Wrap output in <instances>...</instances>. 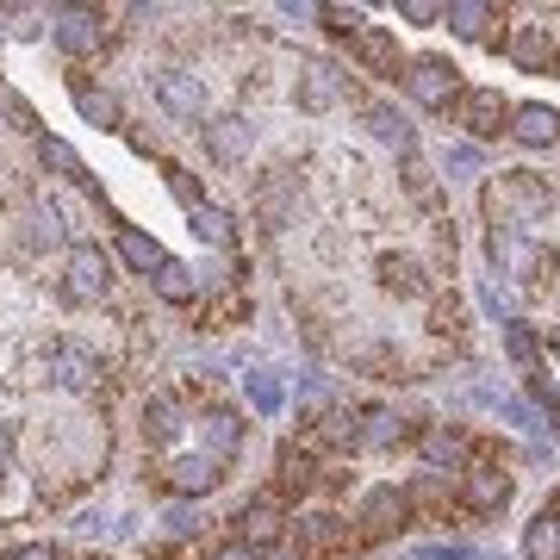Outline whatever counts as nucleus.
I'll list each match as a JSON object with an SVG mask.
<instances>
[{
	"instance_id": "nucleus-27",
	"label": "nucleus",
	"mask_w": 560,
	"mask_h": 560,
	"mask_svg": "<svg viewBox=\"0 0 560 560\" xmlns=\"http://www.w3.org/2000/svg\"><path fill=\"white\" fill-rule=\"evenodd\" d=\"M300 541L318 548V555H337L342 541H349V523H342L337 511H312V517H300Z\"/></svg>"
},
{
	"instance_id": "nucleus-20",
	"label": "nucleus",
	"mask_w": 560,
	"mask_h": 560,
	"mask_svg": "<svg viewBox=\"0 0 560 560\" xmlns=\"http://www.w3.org/2000/svg\"><path fill=\"white\" fill-rule=\"evenodd\" d=\"M361 125H368V131H374L381 143H399L405 156L418 150V131L405 125V113H399V106H386V101H368V106H361Z\"/></svg>"
},
{
	"instance_id": "nucleus-11",
	"label": "nucleus",
	"mask_w": 560,
	"mask_h": 560,
	"mask_svg": "<svg viewBox=\"0 0 560 560\" xmlns=\"http://www.w3.org/2000/svg\"><path fill=\"white\" fill-rule=\"evenodd\" d=\"M349 94V75H342L330 57H312L305 62V75H300V106L305 113H330V106Z\"/></svg>"
},
{
	"instance_id": "nucleus-13",
	"label": "nucleus",
	"mask_w": 560,
	"mask_h": 560,
	"mask_svg": "<svg viewBox=\"0 0 560 560\" xmlns=\"http://www.w3.org/2000/svg\"><path fill=\"white\" fill-rule=\"evenodd\" d=\"M200 448H206L212 460H219V467L243 448V418L231 411V405H212V411L200 418Z\"/></svg>"
},
{
	"instance_id": "nucleus-43",
	"label": "nucleus",
	"mask_w": 560,
	"mask_h": 560,
	"mask_svg": "<svg viewBox=\"0 0 560 560\" xmlns=\"http://www.w3.org/2000/svg\"><path fill=\"white\" fill-rule=\"evenodd\" d=\"M405 187H411L418 200H430V187H436V180H430V168H423V162H418V150L405 156Z\"/></svg>"
},
{
	"instance_id": "nucleus-29",
	"label": "nucleus",
	"mask_w": 560,
	"mask_h": 560,
	"mask_svg": "<svg viewBox=\"0 0 560 560\" xmlns=\"http://www.w3.org/2000/svg\"><path fill=\"white\" fill-rule=\"evenodd\" d=\"M381 287L399 293V300H423V293H430V280H423V268L411 256H386L381 261Z\"/></svg>"
},
{
	"instance_id": "nucleus-25",
	"label": "nucleus",
	"mask_w": 560,
	"mask_h": 560,
	"mask_svg": "<svg viewBox=\"0 0 560 560\" xmlns=\"http://www.w3.org/2000/svg\"><path fill=\"white\" fill-rule=\"evenodd\" d=\"M175 436H180V405L168 399V393H156V399L143 405V442H150V448H168Z\"/></svg>"
},
{
	"instance_id": "nucleus-41",
	"label": "nucleus",
	"mask_w": 560,
	"mask_h": 560,
	"mask_svg": "<svg viewBox=\"0 0 560 560\" xmlns=\"http://www.w3.org/2000/svg\"><path fill=\"white\" fill-rule=\"evenodd\" d=\"M324 436L342 442V448H355V411H337V405H330V411H324Z\"/></svg>"
},
{
	"instance_id": "nucleus-10",
	"label": "nucleus",
	"mask_w": 560,
	"mask_h": 560,
	"mask_svg": "<svg viewBox=\"0 0 560 560\" xmlns=\"http://www.w3.org/2000/svg\"><path fill=\"white\" fill-rule=\"evenodd\" d=\"M50 381L62 393H94L101 386V355L88 349V342H57L50 349Z\"/></svg>"
},
{
	"instance_id": "nucleus-2",
	"label": "nucleus",
	"mask_w": 560,
	"mask_h": 560,
	"mask_svg": "<svg viewBox=\"0 0 560 560\" xmlns=\"http://www.w3.org/2000/svg\"><path fill=\"white\" fill-rule=\"evenodd\" d=\"M399 81H405V94H411L423 113H448L455 94H460V69L448 57H411L399 69Z\"/></svg>"
},
{
	"instance_id": "nucleus-14",
	"label": "nucleus",
	"mask_w": 560,
	"mask_h": 560,
	"mask_svg": "<svg viewBox=\"0 0 560 560\" xmlns=\"http://www.w3.org/2000/svg\"><path fill=\"white\" fill-rule=\"evenodd\" d=\"M399 442H405L399 411H386V405H368V411H355V448H368V455H386V448H399Z\"/></svg>"
},
{
	"instance_id": "nucleus-44",
	"label": "nucleus",
	"mask_w": 560,
	"mask_h": 560,
	"mask_svg": "<svg viewBox=\"0 0 560 560\" xmlns=\"http://www.w3.org/2000/svg\"><path fill=\"white\" fill-rule=\"evenodd\" d=\"M162 523H168L175 536H194V529H206V517H200V511H194V504H175V511H168V517H162Z\"/></svg>"
},
{
	"instance_id": "nucleus-37",
	"label": "nucleus",
	"mask_w": 560,
	"mask_h": 560,
	"mask_svg": "<svg viewBox=\"0 0 560 560\" xmlns=\"http://www.w3.org/2000/svg\"><path fill=\"white\" fill-rule=\"evenodd\" d=\"M0 113L20 125V131H38V113H32V101H25L20 88H7V81H0Z\"/></svg>"
},
{
	"instance_id": "nucleus-21",
	"label": "nucleus",
	"mask_w": 560,
	"mask_h": 560,
	"mask_svg": "<svg viewBox=\"0 0 560 560\" xmlns=\"http://www.w3.org/2000/svg\"><path fill=\"white\" fill-rule=\"evenodd\" d=\"M355 57L368 62L374 75H399V69H405V62H399V38H393V32H381V25H361Z\"/></svg>"
},
{
	"instance_id": "nucleus-5",
	"label": "nucleus",
	"mask_w": 560,
	"mask_h": 560,
	"mask_svg": "<svg viewBox=\"0 0 560 560\" xmlns=\"http://www.w3.org/2000/svg\"><path fill=\"white\" fill-rule=\"evenodd\" d=\"M455 125L467 138H499L504 125H511V101H504L499 88H460L455 94Z\"/></svg>"
},
{
	"instance_id": "nucleus-9",
	"label": "nucleus",
	"mask_w": 560,
	"mask_h": 560,
	"mask_svg": "<svg viewBox=\"0 0 560 560\" xmlns=\"http://www.w3.org/2000/svg\"><path fill=\"white\" fill-rule=\"evenodd\" d=\"M57 44H62V57H94L106 44L101 7H57Z\"/></svg>"
},
{
	"instance_id": "nucleus-40",
	"label": "nucleus",
	"mask_w": 560,
	"mask_h": 560,
	"mask_svg": "<svg viewBox=\"0 0 560 560\" xmlns=\"http://www.w3.org/2000/svg\"><path fill=\"white\" fill-rule=\"evenodd\" d=\"M162 175H168V194H175V200L187 206V212H194V206H200V180L187 175V168H180V162H168V168H162Z\"/></svg>"
},
{
	"instance_id": "nucleus-3",
	"label": "nucleus",
	"mask_w": 560,
	"mask_h": 560,
	"mask_svg": "<svg viewBox=\"0 0 560 560\" xmlns=\"http://www.w3.org/2000/svg\"><path fill=\"white\" fill-rule=\"evenodd\" d=\"M486 256H492V268H504V275L523 280V287H536L541 275H555V249L529 243V231H492V237H486Z\"/></svg>"
},
{
	"instance_id": "nucleus-1",
	"label": "nucleus",
	"mask_w": 560,
	"mask_h": 560,
	"mask_svg": "<svg viewBox=\"0 0 560 560\" xmlns=\"http://www.w3.org/2000/svg\"><path fill=\"white\" fill-rule=\"evenodd\" d=\"M486 212H492V231H529V224L541 219V212H548V187H541L536 175H499V187H492V194H486Z\"/></svg>"
},
{
	"instance_id": "nucleus-28",
	"label": "nucleus",
	"mask_w": 560,
	"mask_h": 560,
	"mask_svg": "<svg viewBox=\"0 0 560 560\" xmlns=\"http://www.w3.org/2000/svg\"><path fill=\"white\" fill-rule=\"evenodd\" d=\"M75 113L88 125H101V131H113V125L125 119L119 113V94H106V88H94V81H75Z\"/></svg>"
},
{
	"instance_id": "nucleus-48",
	"label": "nucleus",
	"mask_w": 560,
	"mask_h": 560,
	"mask_svg": "<svg viewBox=\"0 0 560 560\" xmlns=\"http://www.w3.org/2000/svg\"><path fill=\"white\" fill-rule=\"evenodd\" d=\"M13 460V436H7V423H0V467Z\"/></svg>"
},
{
	"instance_id": "nucleus-8",
	"label": "nucleus",
	"mask_w": 560,
	"mask_h": 560,
	"mask_svg": "<svg viewBox=\"0 0 560 560\" xmlns=\"http://www.w3.org/2000/svg\"><path fill=\"white\" fill-rule=\"evenodd\" d=\"M156 101H162V113H168V119L200 125L206 119V81L187 75V69H162V75H156Z\"/></svg>"
},
{
	"instance_id": "nucleus-17",
	"label": "nucleus",
	"mask_w": 560,
	"mask_h": 560,
	"mask_svg": "<svg viewBox=\"0 0 560 560\" xmlns=\"http://www.w3.org/2000/svg\"><path fill=\"white\" fill-rule=\"evenodd\" d=\"M219 480H224V467H219L212 455H180V460H168V486H175L180 499H206Z\"/></svg>"
},
{
	"instance_id": "nucleus-7",
	"label": "nucleus",
	"mask_w": 560,
	"mask_h": 560,
	"mask_svg": "<svg viewBox=\"0 0 560 560\" xmlns=\"http://www.w3.org/2000/svg\"><path fill=\"white\" fill-rule=\"evenodd\" d=\"M355 523H361V536H368V541L393 536L399 523H411V492H399V486H368V492H361Z\"/></svg>"
},
{
	"instance_id": "nucleus-4",
	"label": "nucleus",
	"mask_w": 560,
	"mask_h": 560,
	"mask_svg": "<svg viewBox=\"0 0 560 560\" xmlns=\"http://www.w3.org/2000/svg\"><path fill=\"white\" fill-rule=\"evenodd\" d=\"M106 287H113V256L94 249V243L69 249V268H62V300H69V305H101Z\"/></svg>"
},
{
	"instance_id": "nucleus-34",
	"label": "nucleus",
	"mask_w": 560,
	"mask_h": 560,
	"mask_svg": "<svg viewBox=\"0 0 560 560\" xmlns=\"http://www.w3.org/2000/svg\"><path fill=\"white\" fill-rule=\"evenodd\" d=\"M243 386H249V405H256L261 418H275L280 405H287V393H280L275 374H243Z\"/></svg>"
},
{
	"instance_id": "nucleus-36",
	"label": "nucleus",
	"mask_w": 560,
	"mask_h": 560,
	"mask_svg": "<svg viewBox=\"0 0 560 560\" xmlns=\"http://www.w3.org/2000/svg\"><path fill=\"white\" fill-rule=\"evenodd\" d=\"M318 20H324V32H337V38H349V44H355L361 25H368L355 7H318Z\"/></svg>"
},
{
	"instance_id": "nucleus-24",
	"label": "nucleus",
	"mask_w": 560,
	"mask_h": 560,
	"mask_svg": "<svg viewBox=\"0 0 560 560\" xmlns=\"http://www.w3.org/2000/svg\"><path fill=\"white\" fill-rule=\"evenodd\" d=\"M187 231H194L200 243H219V249H231V243H237V219H231L224 206H212V200H200L194 212H187Z\"/></svg>"
},
{
	"instance_id": "nucleus-46",
	"label": "nucleus",
	"mask_w": 560,
	"mask_h": 560,
	"mask_svg": "<svg viewBox=\"0 0 560 560\" xmlns=\"http://www.w3.org/2000/svg\"><path fill=\"white\" fill-rule=\"evenodd\" d=\"M7 560H57V548H44V541H25V548H13Z\"/></svg>"
},
{
	"instance_id": "nucleus-26",
	"label": "nucleus",
	"mask_w": 560,
	"mask_h": 560,
	"mask_svg": "<svg viewBox=\"0 0 560 560\" xmlns=\"http://www.w3.org/2000/svg\"><path fill=\"white\" fill-rule=\"evenodd\" d=\"M119 261L131 268V275H156L162 261H168V249H162L156 237H143V231H131V224H125V231H119Z\"/></svg>"
},
{
	"instance_id": "nucleus-19",
	"label": "nucleus",
	"mask_w": 560,
	"mask_h": 560,
	"mask_svg": "<svg viewBox=\"0 0 560 560\" xmlns=\"http://www.w3.org/2000/svg\"><path fill=\"white\" fill-rule=\"evenodd\" d=\"M249 138H256V131H249V119H237V113L206 119V150H212L219 162H243L249 156Z\"/></svg>"
},
{
	"instance_id": "nucleus-16",
	"label": "nucleus",
	"mask_w": 560,
	"mask_h": 560,
	"mask_svg": "<svg viewBox=\"0 0 560 560\" xmlns=\"http://www.w3.org/2000/svg\"><path fill=\"white\" fill-rule=\"evenodd\" d=\"M504 57L517 62V69H529V75H541V69L555 62V32H548V25H517V32L504 38Z\"/></svg>"
},
{
	"instance_id": "nucleus-33",
	"label": "nucleus",
	"mask_w": 560,
	"mask_h": 560,
	"mask_svg": "<svg viewBox=\"0 0 560 560\" xmlns=\"http://www.w3.org/2000/svg\"><path fill=\"white\" fill-rule=\"evenodd\" d=\"M312 480H318V467H312V455H300V448H287V455H280V492H312Z\"/></svg>"
},
{
	"instance_id": "nucleus-38",
	"label": "nucleus",
	"mask_w": 560,
	"mask_h": 560,
	"mask_svg": "<svg viewBox=\"0 0 560 560\" xmlns=\"http://www.w3.org/2000/svg\"><path fill=\"white\" fill-rule=\"evenodd\" d=\"M411 560H486V555L467 548V541H423V548H411Z\"/></svg>"
},
{
	"instance_id": "nucleus-22",
	"label": "nucleus",
	"mask_w": 560,
	"mask_h": 560,
	"mask_svg": "<svg viewBox=\"0 0 560 560\" xmlns=\"http://www.w3.org/2000/svg\"><path fill=\"white\" fill-rule=\"evenodd\" d=\"M150 287H156V300H168V305H194L200 300V275H194L187 261H175V256L150 275Z\"/></svg>"
},
{
	"instance_id": "nucleus-35",
	"label": "nucleus",
	"mask_w": 560,
	"mask_h": 560,
	"mask_svg": "<svg viewBox=\"0 0 560 560\" xmlns=\"http://www.w3.org/2000/svg\"><path fill=\"white\" fill-rule=\"evenodd\" d=\"M57 237H62L57 206H50V212H32V219H25V231H20V243H25V249H50Z\"/></svg>"
},
{
	"instance_id": "nucleus-39",
	"label": "nucleus",
	"mask_w": 560,
	"mask_h": 560,
	"mask_svg": "<svg viewBox=\"0 0 560 560\" xmlns=\"http://www.w3.org/2000/svg\"><path fill=\"white\" fill-rule=\"evenodd\" d=\"M504 349H511V361H523V368L536 374V337H529V330H523L517 318L504 324Z\"/></svg>"
},
{
	"instance_id": "nucleus-15",
	"label": "nucleus",
	"mask_w": 560,
	"mask_h": 560,
	"mask_svg": "<svg viewBox=\"0 0 560 560\" xmlns=\"http://www.w3.org/2000/svg\"><path fill=\"white\" fill-rule=\"evenodd\" d=\"M418 455L430 474H448V467H460L467 460V436L460 430H448V423H423L418 430Z\"/></svg>"
},
{
	"instance_id": "nucleus-31",
	"label": "nucleus",
	"mask_w": 560,
	"mask_h": 560,
	"mask_svg": "<svg viewBox=\"0 0 560 560\" xmlns=\"http://www.w3.org/2000/svg\"><path fill=\"white\" fill-rule=\"evenodd\" d=\"M38 162H44V168H57V175H75V180H88V168H81V156H75V143L50 138V131H38Z\"/></svg>"
},
{
	"instance_id": "nucleus-23",
	"label": "nucleus",
	"mask_w": 560,
	"mask_h": 560,
	"mask_svg": "<svg viewBox=\"0 0 560 560\" xmlns=\"http://www.w3.org/2000/svg\"><path fill=\"white\" fill-rule=\"evenodd\" d=\"M492 20H499V7H486V0H448V7H442V25H448L455 38H474V44L486 38Z\"/></svg>"
},
{
	"instance_id": "nucleus-6",
	"label": "nucleus",
	"mask_w": 560,
	"mask_h": 560,
	"mask_svg": "<svg viewBox=\"0 0 560 560\" xmlns=\"http://www.w3.org/2000/svg\"><path fill=\"white\" fill-rule=\"evenodd\" d=\"M511 492H517V480L504 474L499 460H474V467H467V480H460V504H467V511H480V517H499L504 504H511Z\"/></svg>"
},
{
	"instance_id": "nucleus-42",
	"label": "nucleus",
	"mask_w": 560,
	"mask_h": 560,
	"mask_svg": "<svg viewBox=\"0 0 560 560\" xmlns=\"http://www.w3.org/2000/svg\"><path fill=\"white\" fill-rule=\"evenodd\" d=\"M399 20L405 25H442V7L436 0H399Z\"/></svg>"
},
{
	"instance_id": "nucleus-12",
	"label": "nucleus",
	"mask_w": 560,
	"mask_h": 560,
	"mask_svg": "<svg viewBox=\"0 0 560 560\" xmlns=\"http://www.w3.org/2000/svg\"><path fill=\"white\" fill-rule=\"evenodd\" d=\"M504 131H511L523 150H548V143L560 138V113L541 106V101H523V106H511V125H504Z\"/></svg>"
},
{
	"instance_id": "nucleus-30",
	"label": "nucleus",
	"mask_w": 560,
	"mask_h": 560,
	"mask_svg": "<svg viewBox=\"0 0 560 560\" xmlns=\"http://www.w3.org/2000/svg\"><path fill=\"white\" fill-rule=\"evenodd\" d=\"M523 560H560V517L555 511L529 517V529H523Z\"/></svg>"
},
{
	"instance_id": "nucleus-18",
	"label": "nucleus",
	"mask_w": 560,
	"mask_h": 560,
	"mask_svg": "<svg viewBox=\"0 0 560 560\" xmlns=\"http://www.w3.org/2000/svg\"><path fill=\"white\" fill-rule=\"evenodd\" d=\"M231 529H237L231 541H243V548H256V555H261V548H275V541H280V511H275L268 499H261V504H243L237 517H231Z\"/></svg>"
},
{
	"instance_id": "nucleus-45",
	"label": "nucleus",
	"mask_w": 560,
	"mask_h": 560,
	"mask_svg": "<svg viewBox=\"0 0 560 560\" xmlns=\"http://www.w3.org/2000/svg\"><path fill=\"white\" fill-rule=\"evenodd\" d=\"M480 305H486V312H492L499 324H511V300H504L499 287H480Z\"/></svg>"
},
{
	"instance_id": "nucleus-47",
	"label": "nucleus",
	"mask_w": 560,
	"mask_h": 560,
	"mask_svg": "<svg viewBox=\"0 0 560 560\" xmlns=\"http://www.w3.org/2000/svg\"><path fill=\"white\" fill-rule=\"evenodd\" d=\"M212 560H261L256 548H243V541H224V548H212Z\"/></svg>"
},
{
	"instance_id": "nucleus-32",
	"label": "nucleus",
	"mask_w": 560,
	"mask_h": 560,
	"mask_svg": "<svg viewBox=\"0 0 560 560\" xmlns=\"http://www.w3.org/2000/svg\"><path fill=\"white\" fill-rule=\"evenodd\" d=\"M442 168H448V180H480V175H486L480 143H448V156H442Z\"/></svg>"
},
{
	"instance_id": "nucleus-49",
	"label": "nucleus",
	"mask_w": 560,
	"mask_h": 560,
	"mask_svg": "<svg viewBox=\"0 0 560 560\" xmlns=\"http://www.w3.org/2000/svg\"><path fill=\"white\" fill-rule=\"evenodd\" d=\"M261 560H305V555H261Z\"/></svg>"
}]
</instances>
